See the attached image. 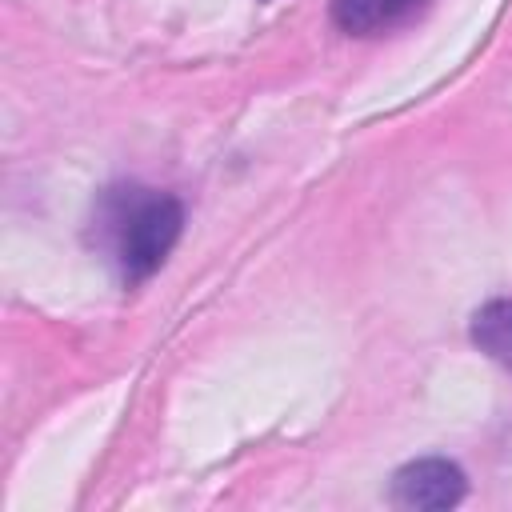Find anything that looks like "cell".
Instances as JSON below:
<instances>
[{
    "mask_svg": "<svg viewBox=\"0 0 512 512\" xmlns=\"http://www.w3.org/2000/svg\"><path fill=\"white\" fill-rule=\"evenodd\" d=\"M180 224H184V208L176 196L152 188H116L104 208V232L124 280L152 276L172 252Z\"/></svg>",
    "mask_w": 512,
    "mask_h": 512,
    "instance_id": "cell-1",
    "label": "cell"
},
{
    "mask_svg": "<svg viewBox=\"0 0 512 512\" xmlns=\"http://www.w3.org/2000/svg\"><path fill=\"white\" fill-rule=\"evenodd\" d=\"M464 496V472L452 460L424 456L392 476V500L400 508H452Z\"/></svg>",
    "mask_w": 512,
    "mask_h": 512,
    "instance_id": "cell-2",
    "label": "cell"
},
{
    "mask_svg": "<svg viewBox=\"0 0 512 512\" xmlns=\"http://www.w3.org/2000/svg\"><path fill=\"white\" fill-rule=\"evenodd\" d=\"M428 0H332V20L352 36H376L408 16H416Z\"/></svg>",
    "mask_w": 512,
    "mask_h": 512,
    "instance_id": "cell-3",
    "label": "cell"
},
{
    "mask_svg": "<svg viewBox=\"0 0 512 512\" xmlns=\"http://www.w3.org/2000/svg\"><path fill=\"white\" fill-rule=\"evenodd\" d=\"M472 340L480 344V352L512 368V300H488L472 316Z\"/></svg>",
    "mask_w": 512,
    "mask_h": 512,
    "instance_id": "cell-4",
    "label": "cell"
}]
</instances>
